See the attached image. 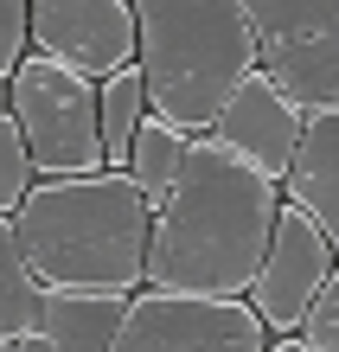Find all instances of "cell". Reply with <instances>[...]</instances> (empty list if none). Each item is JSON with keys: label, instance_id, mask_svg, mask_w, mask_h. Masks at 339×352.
Returning <instances> with one entry per match:
<instances>
[{"label": "cell", "instance_id": "cell-1", "mask_svg": "<svg viewBox=\"0 0 339 352\" xmlns=\"http://www.w3.org/2000/svg\"><path fill=\"white\" fill-rule=\"evenodd\" d=\"M288 192L250 173L218 141H193V160L173 199L154 212V250H147V288L193 301H250L275 250Z\"/></svg>", "mask_w": 339, "mask_h": 352}, {"label": "cell", "instance_id": "cell-2", "mask_svg": "<svg viewBox=\"0 0 339 352\" xmlns=\"http://www.w3.org/2000/svg\"><path fill=\"white\" fill-rule=\"evenodd\" d=\"M13 224L32 276L65 295H147V250H154V205L129 173L96 179H39Z\"/></svg>", "mask_w": 339, "mask_h": 352}, {"label": "cell", "instance_id": "cell-3", "mask_svg": "<svg viewBox=\"0 0 339 352\" xmlns=\"http://www.w3.org/2000/svg\"><path fill=\"white\" fill-rule=\"evenodd\" d=\"M141 13V84L147 109L179 135H218L250 77L263 71L256 26H250V0H135Z\"/></svg>", "mask_w": 339, "mask_h": 352}, {"label": "cell", "instance_id": "cell-4", "mask_svg": "<svg viewBox=\"0 0 339 352\" xmlns=\"http://www.w3.org/2000/svg\"><path fill=\"white\" fill-rule=\"evenodd\" d=\"M0 102L26 129V148H32L45 179H96V173H109V148H102V84L32 58L7 84Z\"/></svg>", "mask_w": 339, "mask_h": 352}, {"label": "cell", "instance_id": "cell-5", "mask_svg": "<svg viewBox=\"0 0 339 352\" xmlns=\"http://www.w3.org/2000/svg\"><path fill=\"white\" fill-rule=\"evenodd\" d=\"M263 77L307 122L339 116V0H250Z\"/></svg>", "mask_w": 339, "mask_h": 352}, {"label": "cell", "instance_id": "cell-6", "mask_svg": "<svg viewBox=\"0 0 339 352\" xmlns=\"http://www.w3.org/2000/svg\"><path fill=\"white\" fill-rule=\"evenodd\" d=\"M275 333L250 301H193V295H135L116 352H269Z\"/></svg>", "mask_w": 339, "mask_h": 352}, {"label": "cell", "instance_id": "cell-7", "mask_svg": "<svg viewBox=\"0 0 339 352\" xmlns=\"http://www.w3.org/2000/svg\"><path fill=\"white\" fill-rule=\"evenodd\" d=\"M32 52L90 84H109V77L135 71L141 58V13L129 0H39Z\"/></svg>", "mask_w": 339, "mask_h": 352}, {"label": "cell", "instance_id": "cell-8", "mask_svg": "<svg viewBox=\"0 0 339 352\" xmlns=\"http://www.w3.org/2000/svg\"><path fill=\"white\" fill-rule=\"evenodd\" d=\"M333 276H339V250L327 243V231L307 212H294V205H288L250 307L263 314V327H269L275 340H301L307 320H314V307H320V295L333 288Z\"/></svg>", "mask_w": 339, "mask_h": 352}, {"label": "cell", "instance_id": "cell-9", "mask_svg": "<svg viewBox=\"0 0 339 352\" xmlns=\"http://www.w3.org/2000/svg\"><path fill=\"white\" fill-rule=\"evenodd\" d=\"M211 141H218L224 154H237L250 173H263V179L282 186L294 173L301 141H307V116L256 71L237 96H230V109H224V122H218V135H211Z\"/></svg>", "mask_w": 339, "mask_h": 352}, {"label": "cell", "instance_id": "cell-10", "mask_svg": "<svg viewBox=\"0 0 339 352\" xmlns=\"http://www.w3.org/2000/svg\"><path fill=\"white\" fill-rule=\"evenodd\" d=\"M282 192L294 212H307L327 231V243L339 250V116H314L307 141L294 154V173L282 179Z\"/></svg>", "mask_w": 339, "mask_h": 352}, {"label": "cell", "instance_id": "cell-11", "mask_svg": "<svg viewBox=\"0 0 339 352\" xmlns=\"http://www.w3.org/2000/svg\"><path fill=\"white\" fill-rule=\"evenodd\" d=\"M122 320H129V301L122 295H65V288H45L39 333L58 352H116Z\"/></svg>", "mask_w": 339, "mask_h": 352}, {"label": "cell", "instance_id": "cell-12", "mask_svg": "<svg viewBox=\"0 0 339 352\" xmlns=\"http://www.w3.org/2000/svg\"><path fill=\"white\" fill-rule=\"evenodd\" d=\"M39 314H45V282L32 276L13 224H0V346L39 333Z\"/></svg>", "mask_w": 339, "mask_h": 352}, {"label": "cell", "instance_id": "cell-13", "mask_svg": "<svg viewBox=\"0 0 339 352\" xmlns=\"http://www.w3.org/2000/svg\"><path fill=\"white\" fill-rule=\"evenodd\" d=\"M186 160H193V135H179V129H166V122L154 116L141 129V141H135V154H129V179L141 186V199L160 205L173 199V186H179V173H186Z\"/></svg>", "mask_w": 339, "mask_h": 352}, {"label": "cell", "instance_id": "cell-14", "mask_svg": "<svg viewBox=\"0 0 339 352\" xmlns=\"http://www.w3.org/2000/svg\"><path fill=\"white\" fill-rule=\"evenodd\" d=\"M147 122H154V109H147L141 71L109 77V84H102V148H109V173H129V154H135Z\"/></svg>", "mask_w": 339, "mask_h": 352}, {"label": "cell", "instance_id": "cell-15", "mask_svg": "<svg viewBox=\"0 0 339 352\" xmlns=\"http://www.w3.org/2000/svg\"><path fill=\"white\" fill-rule=\"evenodd\" d=\"M39 160H32V148H26V129L13 122V109L0 102V218H19L26 212V199L39 192Z\"/></svg>", "mask_w": 339, "mask_h": 352}, {"label": "cell", "instance_id": "cell-16", "mask_svg": "<svg viewBox=\"0 0 339 352\" xmlns=\"http://www.w3.org/2000/svg\"><path fill=\"white\" fill-rule=\"evenodd\" d=\"M32 0H0V84L32 65Z\"/></svg>", "mask_w": 339, "mask_h": 352}, {"label": "cell", "instance_id": "cell-17", "mask_svg": "<svg viewBox=\"0 0 339 352\" xmlns=\"http://www.w3.org/2000/svg\"><path fill=\"white\" fill-rule=\"evenodd\" d=\"M314 352H339V276H333V288L320 295V307H314V320H307V333H301Z\"/></svg>", "mask_w": 339, "mask_h": 352}, {"label": "cell", "instance_id": "cell-18", "mask_svg": "<svg viewBox=\"0 0 339 352\" xmlns=\"http://www.w3.org/2000/svg\"><path fill=\"white\" fill-rule=\"evenodd\" d=\"M0 352H58L45 333H26V340H13V346H0Z\"/></svg>", "mask_w": 339, "mask_h": 352}, {"label": "cell", "instance_id": "cell-19", "mask_svg": "<svg viewBox=\"0 0 339 352\" xmlns=\"http://www.w3.org/2000/svg\"><path fill=\"white\" fill-rule=\"evenodd\" d=\"M269 352H314V346H307V340H275Z\"/></svg>", "mask_w": 339, "mask_h": 352}]
</instances>
